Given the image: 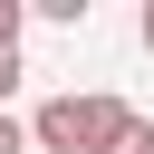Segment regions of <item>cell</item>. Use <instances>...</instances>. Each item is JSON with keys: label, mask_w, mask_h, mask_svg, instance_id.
<instances>
[{"label": "cell", "mask_w": 154, "mask_h": 154, "mask_svg": "<svg viewBox=\"0 0 154 154\" xmlns=\"http://www.w3.org/2000/svg\"><path fill=\"white\" fill-rule=\"evenodd\" d=\"M125 125V96H48L38 116H29V144L38 154H106V135Z\"/></svg>", "instance_id": "obj_1"}, {"label": "cell", "mask_w": 154, "mask_h": 154, "mask_svg": "<svg viewBox=\"0 0 154 154\" xmlns=\"http://www.w3.org/2000/svg\"><path fill=\"white\" fill-rule=\"evenodd\" d=\"M106 154H154V116H135V106H125V125L106 135Z\"/></svg>", "instance_id": "obj_2"}, {"label": "cell", "mask_w": 154, "mask_h": 154, "mask_svg": "<svg viewBox=\"0 0 154 154\" xmlns=\"http://www.w3.org/2000/svg\"><path fill=\"white\" fill-rule=\"evenodd\" d=\"M19 29H29V0H0V58H19Z\"/></svg>", "instance_id": "obj_3"}, {"label": "cell", "mask_w": 154, "mask_h": 154, "mask_svg": "<svg viewBox=\"0 0 154 154\" xmlns=\"http://www.w3.org/2000/svg\"><path fill=\"white\" fill-rule=\"evenodd\" d=\"M19 77H29V67H19V58H0V116H10V96H19Z\"/></svg>", "instance_id": "obj_4"}, {"label": "cell", "mask_w": 154, "mask_h": 154, "mask_svg": "<svg viewBox=\"0 0 154 154\" xmlns=\"http://www.w3.org/2000/svg\"><path fill=\"white\" fill-rule=\"evenodd\" d=\"M0 154H29V125L19 116H0Z\"/></svg>", "instance_id": "obj_5"}, {"label": "cell", "mask_w": 154, "mask_h": 154, "mask_svg": "<svg viewBox=\"0 0 154 154\" xmlns=\"http://www.w3.org/2000/svg\"><path fill=\"white\" fill-rule=\"evenodd\" d=\"M135 38H144V48H154V0H144V19H135Z\"/></svg>", "instance_id": "obj_6"}]
</instances>
